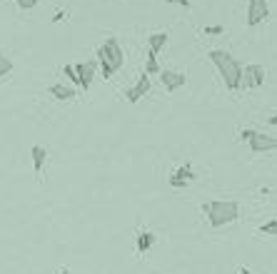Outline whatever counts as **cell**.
<instances>
[{
    "label": "cell",
    "mask_w": 277,
    "mask_h": 274,
    "mask_svg": "<svg viewBox=\"0 0 277 274\" xmlns=\"http://www.w3.org/2000/svg\"><path fill=\"white\" fill-rule=\"evenodd\" d=\"M207 58L212 60V65L217 68L222 83L227 90H240V73H242V65L227 53V50H210Z\"/></svg>",
    "instance_id": "3"
},
{
    "label": "cell",
    "mask_w": 277,
    "mask_h": 274,
    "mask_svg": "<svg viewBox=\"0 0 277 274\" xmlns=\"http://www.w3.org/2000/svg\"><path fill=\"white\" fill-rule=\"evenodd\" d=\"M202 214L207 217L212 229L227 227L240 217V204L235 199H212L207 204H202Z\"/></svg>",
    "instance_id": "1"
},
{
    "label": "cell",
    "mask_w": 277,
    "mask_h": 274,
    "mask_svg": "<svg viewBox=\"0 0 277 274\" xmlns=\"http://www.w3.org/2000/svg\"><path fill=\"white\" fill-rule=\"evenodd\" d=\"M265 80H267V70H265V65H260V63H250V65H245L242 73H240V88H245V90L262 88Z\"/></svg>",
    "instance_id": "4"
},
{
    "label": "cell",
    "mask_w": 277,
    "mask_h": 274,
    "mask_svg": "<svg viewBox=\"0 0 277 274\" xmlns=\"http://www.w3.org/2000/svg\"><path fill=\"white\" fill-rule=\"evenodd\" d=\"M170 5H182V8H190V0H165Z\"/></svg>",
    "instance_id": "23"
},
{
    "label": "cell",
    "mask_w": 277,
    "mask_h": 274,
    "mask_svg": "<svg viewBox=\"0 0 277 274\" xmlns=\"http://www.w3.org/2000/svg\"><path fill=\"white\" fill-rule=\"evenodd\" d=\"M240 274H257V272H252L250 267H240Z\"/></svg>",
    "instance_id": "24"
},
{
    "label": "cell",
    "mask_w": 277,
    "mask_h": 274,
    "mask_svg": "<svg viewBox=\"0 0 277 274\" xmlns=\"http://www.w3.org/2000/svg\"><path fill=\"white\" fill-rule=\"evenodd\" d=\"M160 63H157V55L147 53V60H145V75H160Z\"/></svg>",
    "instance_id": "15"
},
{
    "label": "cell",
    "mask_w": 277,
    "mask_h": 274,
    "mask_svg": "<svg viewBox=\"0 0 277 274\" xmlns=\"http://www.w3.org/2000/svg\"><path fill=\"white\" fill-rule=\"evenodd\" d=\"M222 33H225L222 25H210V28H205V35H222Z\"/></svg>",
    "instance_id": "20"
},
{
    "label": "cell",
    "mask_w": 277,
    "mask_h": 274,
    "mask_svg": "<svg viewBox=\"0 0 277 274\" xmlns=\"http://www.w3.org/2000/svg\"><path fill=\"white\" fill-rule=\"evenodd\" d=\"M63 20H68V10H58L53 18V23H63Z\"/></svg>",
    "instance_id": "22"
},
{
    "label": "cell",
    "mask_w": 277,
    "mask_h": 274,
    "mask_svg": "<svg viewBox=\"0 0 277 274\" xmlns=\"http://www.w3.org/2000/svg\"><path fill=\"white\" fill-rule=\"evenodd\" d=\"M15 5H18L20 10H33V8L38 5V0H15Z\"/></svg>",
    "instance_id": "19"
},
{
    "label": "cell",
    "mask_w": 277,
    "mask_h": 274,
    "mask_svg": "<svg viewBox=\"0 0 277 274\" xmlns=\"http://www.w3.org/2000/svg\"><path fill=\"white\" fill-rule=\"evenodd\" d=\"M260 234H267V237H275L277 234V219H267L262 227H260Z\"/></svg>",
    "instance_id": "17"
},
{
    "label": "cell",
    "mask_w": 277,
    "mask_h": 274,
    "mask_svg": "<svg viewBox=\"0 0 277 274\" xmlns=\"http://www.w3.org/2000/svg\"><path fill=\"white\" fill-rule=\"evenodd\" d=\"M75 73H78V80H80V88L88 90L93 85V78H95V70H98V63L95 60H88V63H78L73 65Z\"/></svg>",
    "instance_id": "8"
},
{
    "label": "cell",
    "mask_w": 277,
    "mask_h": 274,
    "mask_svg": "<svg viewBox=\"0 0 277 274\" xmlns=\"http://www.w3.org/2000/svg\"><path fill=\"white\" fill-rule=\"evenodd\" d=\"M270 18V3L267 0H247V25L255 28Z\"/></svg>",
    "instance_id": "5"
},
{
    "label": "cell",
    "mask_w": 277,
    "mask_h": 274,
    "mask_svg": "<svg viewBox=\"0 0 277 274\" xmlns=\"http://www.w3.org/2000/svg\"><path fill=\"white\" fill-rule=\"evenodd\" d=\"M58 274H70V269H68V267H63V269H60Z\"/></svg>",
    "instance_id": "26"
},
{
    "label": "cell",
    "mask_w": 277,
    "mask_h": 274,
    "mask_svg": "<svg viewBox=\"0 0 277 274\" xmlns=\"http://www.w3.org/2000/svg\"><path fill=\"white\" fill-rule=\"evenodd\" d=\"M247 142H250V150H252V152H272V150H277V137H275V135L255 132Z\"/></svg>",
    "instance_id": "7"
},
{
    "label": "cell",
    "mask_w": 277,
    "mask_h": 274,
    "mask_svg": "<svg viewBox=\"0 0 277 274\" xmlns=\"http://www.w3.org/2000/svg\"><path fill=\"white\" fill-rule=\"evenodd\" d=\"M95 63L100 65V73H103V78L108 80V78H113L118 70H123V65H125V53H123V48H120V43L115 40V38H108L100 48H98V53H95Z\"/></svg>",
    "instance_id": "2"
},
{
    "label": "cell",
    "mask_w": 277,
    "mask_h": 274,
    "mask_svg": "<svg viewBox=\"0 0 277 274\" xmlns=\"http://www.w3.org/2000/svg\"><path fill=\"white\" fill-rule=\"evenodd\" d=\"M167 33L165 30H160V33H152L150 38H147V53H152V55H157L160 50H165V45H167Z\"/></svg>",
    "instance_id": "13"
},
{
    "label": "cell",
    "mask_w": 277,
    "mask_h": 274,
    "mask_svg": "<svg viewBox=\"0 0 277 274\" xmlns=\"http://www.w3.org/2000/svg\"><path fill=\"white\" fill-rule=\"evenodd\" d=\"M13 73V60L3 53V50H0V80H3V78H8Z\"/></svg>",
    "instance_id": "16"
},
{
    "label": "cell",
    "mask_w": 277,
    "mask_h": 274,
    "mask_svg": "<svg viewBox=\"0 0 277 274\" xmlns=\"http://www.w3.org/2000/svg\"><path fill=\"white\" fill-rule=\"evenodd\" d=\"M255 132H257V130H252V127H245V130H240V140H242V142H247V140H250Z\"/></svg>",
    "instance_id": "21"
},
{
    "label": "cell",
    "mask_w": 277,
    "mask_h": 274,
    "mask_svg": "<svg viewBox=\"0 0 277 274\" xmlns=\"http://www.w3.org/2000/svg\"><path fill=\"white\" fill-rule=\"evenodd\" d=\"M195 180V172H192V167L190 165H182V167H177L172 175H170V187H187L190 182Z\"/></svg>",
    "instance_id": "10"
},
{
    "label": "cell",
    "mask_w": 277,
    "mask_h": 274,
    "mask_svg": "<svg viewBox=\"0 0 277 274\" xmlns=\"http://www.w3.org/2000/svg\"><path fill=\"white\" fill-rule=\"evenodd\" d=\"M55 100H73L75 95H78V90L73 88V85H65V83H55V85H50V90H48Z\"/></svg>",
    "instance_id": "12"
},
{
    "label": "cell",
    "mask_w": 277,
    "mask_h": 274,
    "mask_svg": "<svg viewBox=\"0 0 277 274\" xmlns=\"http://www.w3.org/2000/svg\"><path fill=\"white\" fill-rule=\"evenodd\" d=\"M160 83H162V88L167 90V92H177L180 88H185V83H187V78H185V73H177V70H160Z\"/></svg>",
    "instance_id": "6"
},
{
    "label": "cell",
    "mask_w": 277,
    "mask_h": 274,
    "mask_svg": "<svg viewBox=\"0 0 277 274\" xmlns=\"http://www.w3.org/2000/svg\"><path fill=\"white\" fill-rule=\"evenodd\" d=\"M30 157H33V170H35V175H43V167H45L48 150H45V147H40V145H35V147L30 150Z\"/></svg>",
    "instance_id": "14"
},
{
    "label": "cell",
    "mask_w": 277,
    "mask_h": 274,
    "mask_svg": "<svg viewBox=\"0 0 277 274\" xmlns=\"http://www.w3.org/2000/svg\"><path fill=\"white\" fill-rule=\"evenodd\" d=\"M155 232H150V229H142V232H138V237H135V249H138V254H147L150 249H152V244H155Z\"/></svg>",
    "instance_id": "11"
},
{
    "label": "cell",
    "mask_w": 277,
    "mask_h": 274,
    "mask_svg": "<svg viewBox=\"0 0 277 274\" xmlns=\"http://www.w3.org/2000/svg\"><path fill=\"white\" fill-rule=\"evenodd\" d=\"M63 75L68 78V83H70L73 88H75V85H80V80H78V73H75V68H73V65H65V68H63Z\"/></svg>",
    "instance_id": "18"
},
{
    "label": "cell",
    "mask_w": 277,
    "mask_h": 274,
    "mask_svg": "<svg viewBox=\"0 0 277 274\" xmlns=\"http://www.w3.org/2000/svg\"><path fill=\"white\" fill-rule=\"evenodd\" d=\"M267 122H270V125H275V122H277V115H275V112H270V117H267Z\"/></svg>",
    "instance_id": "25"
},
{
    "label": "cell",
    "mask_w": 277,
    "mask_h": 274,
    "mask_svg": "<svg viewBox=\"0 0 277 274\" xmlns=\"http://www.w3.org/2000/svg\"><path fill=\"white\" fill-rule=\"evenodd\" d=\"M147 92H150V75H145V73H142V75H140V80H138V85L125 90V97H128V102H130V105H135V102H140Z\"/></svg>",
    "instance_id": "9"
}]
</instances>
